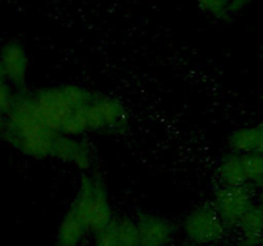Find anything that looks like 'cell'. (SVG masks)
Listing matches in <instances>:
<instances>
[{
    "instance_id": "9a60e30c",
    "label": "cell",
    "mask_w": 263,
    "mask_h": 246,
    "mask_svg": "<svg viewBox=\"0 0 263 246\" xmlns=\"http://www.w3.org/2000/svg\"><path fill=\"white\" fill-rule=\"evenodd\" d=\"M244 156V168H246L247 181L248 183L254 184L263 178V154L251 153Z\"/></svg>"
},
{
    "instance_id": "6da1fadb",
    "label": "cell",
    "mask_w": 263,
    "mask_h": 246,
    "mask_svg": "<svg viewBox=\"0 0 263 246\" xmlns=\"http://www.w3.org/2000/svg\"><path fill=\"white\" fill-rule=\"evenodd\" d=\"M9 112V140L26 155L36 159L49 158L57 132L41 119L33 96H20L14 99Z\"/></svg>"
},
{
    "instance_id": "7c38bea8",
    "label": "cell",
    "mask_w": 263,
    "mask_h": 246,
    "mask_svg": "<svg viewBox=\"0 0 263 246\" xmlns=\"http://www.w3.org/2000/svg\"><path fill=\"white\" fill-rule=\"evenodd\" d=\"M236 227L240 231V245H262L263 217L259 205L254 204L239 220Z\"/></svg>"
},
{
    "instance_id": "603a6c76",
    "label": "cell",
    "mask_w": 263,
    "mask_h": 246,
    "mask_svg": "<svg viewBox=\"0 0 263 246\" xmlns=\"http://www.w3.org/2000/svg\"><path fill=\"white\" fill-rule=\"evenodd\" d=\"M240 246H263V243L262 245H240Z\"/></svg>"
},
{
    "instance_id": "5b68a950",
    "label": "cell",
    "mask_w": 263,
    "mask_h": 246,
    "mask_svg": "<svg viewBox=\"0 0 263 246\" xmlns=\"http://www.w3.org/2000/svg\"><path fill=\"white\" fill-rule=\"evenodd\" d=\"M184 233L190 242L204 246L222 240L225 237L226 225L212 205H202L186 215Z\"/></svg>"
},
{
    "instance_id": "2e32d148",
    "label": "cell",
    "mask_w": 263,
    "mask_h": 246,
    "mask_svg": "<svg viewBox=\"0 0 263 246\" xmlns=\"http://www.w3.org/2000/svg\"><path fill=\"white\" fill-rule=\"evenodd\" d=\"M94 246H120L117 220L113 219L107 227L95 233Z\"/></svg>"
},
{
    "instance_id": "7a4b0ae2",
    "label": "cell",
    "mask_w": 263,
    "mask_h": 246,
    "mask_svg": "<svg viewBox=\"0 0 263 246\" xmlns=\"http://www.w3.org/2000/svg\"><path fill=\"white\" fill-rule=\"evenodd\" d=\"M94 92L77 85L43 89L33 95L36 109L49 128L61 133L67 120L91 101Z\"/></svg>"
},
{
    "instance_id": "ba28073f",
    "label": "cell",
    "mask_w": 263,
    "mask_h": 246,
    "mask_svg": "<svg viewBox=\"0 0 263 246\" xmlns=\"http://www.w3.org/2000/svg\"><path fill=\"white\" fill-rule=\"evenodd\" d=\"M135 223L141 246H167L174 238V225L161 215L143 213Z\"/></svg>"
},
{
    "instance_id": "8fae6325",
    "label": "cell",
    "mask_w": 263,
    "mask_h": 246,
    "mask_svg": "<svg viewBox=\"0 0 263 246\" xmlns=\"http://www.w3.org/2000/svg\"><path fill=\"white\" fill-rule=\"evenodd\" d=\"M89 232L85 223L71 210H67L59 223L57 232V246H79Z\"/></svg>"
},
{
    "instance_id": "5bb4252c",
    "label": "cell",
    "mask_w": 263,
    "mask_h": 246,
    "mask_svg": "<svg viewBox=\"0 0 263 246\" xmlns=\"http://www.w3.org/2000/svg\"><path fill=\"white\" fill-rule=\"evenodd\" d=\"M120 246H141L135 220L131 218H122L117 220Z\"/></svg>"
},
{
    "instance_id": "52a82bcc",
    "label": "cell",
    "mask_w": 263,
    "mask_h": 246,
    "mask_svg": "<svg viewBox=\"0 0 263 246\" xmlns=\"http://www.w3.org/2000/svg\"><path fill=\"white\" fill-rule=\"evenodd\" d=\"M50 156L80 169H89L94 159L91 148L86 141L62 133H57Z\"/></svg>"
},
{
    "instance_id": "9c48e42d",
    "label": "cell",
    "mask_w": 263,
    "mask_h": 246,
    "mask_svg": "<svg viewBox=\"0 0 263 246\" xmlns=\"http://www.w3.org/2000/svg\"><path fill=\"white\" fill-rule=\"evenodd\" d=\"M2 67L14 84L23 85L27 77L28 58L25 48L20 43H9L3 48Z\"/></svg>"
},
{
    "instance_id": "ffe728a7",
    "label": "cell",
    "mask_w": 263,
    "mask_h": 246,
    "mask_svg": "<svg viewBox=\"0 0 263 246\" xmlns=\"http://www.w3.org/2000/svg\"><path fill=\"white\" fill-rule=\"evenodd\" d=\"M254 187H256V189L258 190L259 192H261V194H262V196H263V178L261 179V181H258V182H257V183L254 184Z\"/></svg>"
},
{
    "instance_id": "7402d4cb",
    "label": "cell",
    "mask_w": 263,
    "mask_h": 246,
    "mask_svg": "<svg viewBox=\"0 0 263 246\" xmlns=\"http://www.w3.org/2000/svg\"><path fill=\"white\" fill-rule=\"evenodd\" d=\"M259 208H261V212H262V217H263V200H262V201L261 202H259Z\"/></svg>"
},
{
    "instance_id": "3957f363",
    "label": "cell",
    "mask_w": 263,
    "mask_h": 246,
    "mask_svg": "<svg viewBox=\"0 0 263 246\" xmlns=\"http://www.w3.org/2000/svg\"><path fill=\"white\" fill-rule=\"evenodd\" d=\"M69 210L77 215L89 232L97 233L113 220L112 207L104 182L94 176H85Z\"/></svg>"
},
{
    "instance_id": "d6986e66",
    "label": "cell",
    "mask_w": 263,
    "mask_h": 246,
    "mask_svg": "<svg viewBox=\"0 0 263 246\" xmlns=\"http://www.w3.org/2000/svg\"><path fill=\"white\" fill-rule=\"evenodd\" d=\"M225 2L226 4H228L229 14L231 15V14H238V13H240L241 10L246 9L252 0H225Z\"/></svg>"
},
{
    "instance_id": "44dd1931",
    "label": "cell",
    "mask_w": 263,
    "mask_h": 246,
    "mask_svg": "<svg viewBox=\"0 0 263 246\" xmlns=\"http://www.w3.org/2000/svg\"><path fill=\"white\" fill-rule=\"evenodd\" d=\"M181 246H203V245H198V243H193V242H189V243H185V245H181Z\"/></svg>"
},
{
    "instance_id": "e0dca14e",
    "label": "cell",
    "mask_w": 263,
    "mask_h": 246,
    "mask_svg": "<svg viewBox=\"0 0 263 246\" xmlns=\"http://www.w3.org/2000/svg\"><path fill=\"white\" fill-rule=\"evenodd\" d=\"M195 2L205 13L217 19H228L230 17L225 0H195Z\"/></svg>"
},
{
    "instance_id": "8992f818",
    "label": "cell",
    "mask_w": 263,
    "mask_h": 246,
    "mask_svg": "<svg viewBox=\"0 0 263 246\" xmlns=\"http://www.w3.org/2000/svg\"><path fill=\"white\" fill-rule=\"evenodd\" d=\"M254 194L253 186L249 183L222 186L216 192L212 207L226 227H236L243 215L256 204Z\"/></svg>"
},
{
    "instance_id": "4fadbf2b",
    "label": "cell",
    "mask_w": 263,
    "mask_h": 246,
    "mask_svg": "<svg viewBox=\"0 0 263 246\" xmlns=\"http://www.w3.org/2000/svg\"><path fill=\"white\" fill-rule=\"evenodd\" d=\"M262 132L259 126H247L231 132L229 136V146L233 153L246 155L259 150Z\"/></svg>"
},
{
    "instance_id": "277c9868",
    "label": "cell",
    "mask_w": 263,
    "mask_h": 246,
    "mask_svg": "<svg viewBox=\"0 0 263 246\" xmlns=\"http://www.w3.org/2000/svg\"><path fill=\"white\" fill-rule=\"evenodd\" d=\"M87 131L117 132L127 125V110L118 99L94 94L86 108Z\"/></svg>"
},
{
    "instance_id": "30bf717a",
    "label": "cell",
    "mask_w": 263,
    "mask_h": 246,
    "mask_svg": "<svg viewBox=\"0 0 263 246\" xmlns=\"http://www.w3.org/2000/svg\"><path fill=\"white\" fill-rule=\"evenodd\" d=\"M217 174L222 186L233 187L248 183L244 168V156L233 151L223 156L218 164Z\"/></svg>"
},
{
    "instance_id": "ac0fdd59",
    "label": "cell",
    "mask_w": 263,
    "mask_h": 246,
    "mask_svg": "<svg viewBox=\"0 0 263 246\" xmlns=\"http://www.w3.org/2000/svg\"><path fill=\"white\" fill-rule=\"evenodd\" d=\"M13 102H14V99L10 94L9 87L0 84V110H9Z\"/></svg>"
}]
</instances>
